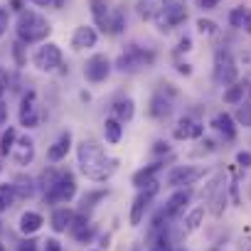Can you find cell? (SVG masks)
I'll list each match as a JSON object with an SVG mask.
<instances>
[{"label": "cell", "mask_w": 251, "mask_h": 251, "mask_svg": "<svg viewBox=\"0 0 251 251\" xmlns=\"http://www.w3.org/2000/svg\"><path fill=\"white\" fill-rule=\"evenodd\" d=\"M76 160H79L81 173L94 182H106L118 168V163L108 158L106 151L96 141H81L76 146Z\"/></svg>", "instance_id": "6da1fadb"}, {"label": "cell", "mask_w": 251, "mask_h": 251, "mask_svg": "<svg viewBox=\"0 0 251 251\" xmlns=\"http://www.w3.org/2000/svg\"><path fill=\"white\" fill-rule=\"evenodd\" d=\"M18 37H20V42H27V45H32V42H42L47 35H50V23H47V18H42L40 13H35V10H23L20 13V18H18Z\"/></svg>", "instance_id": "7a4b0ae2"}, {"label": "cell", "mask_w": 251, "mask_h": 251, "mask_svg": "<svg viewBox=\"0 0 251 251\" xmlns=\"http://www.w3.org/2000/svg\"><path fill=\"white\" fill-rule=\"evenodd\" d=\"M153 64H155V52L146 50V47H138V45H131L126 52H121L118 59H116V69L126 72V74L143 72V69H148Z\"/></svg>", "instance_id": "3957f363"}, {"label": "cell", "mask_w": 251, "mask_h": 251, "mask_svg": "<svg viewBox=\"0 0 251 251\" xmlns=\"http://www.w3.org/2000/svg\"><path fill=\"white\" fill-rule=\"evenodd\" d=\"M74 195H76V180H74V175L69 170H59L54 185L45 192V197L50 202H72Z\"/></svg>", "instance_id": "277c9868"}, {"label": "cell", "mask_w": 251, "mask_h": 251, "mask_svg": "<svg viewBox=\"0 0 251 251\" xmlns=\"http://www.w3.org/2000/svg\"><path fill=\"white\" fill-rule=\"evenodd\" d=\"M239 76V69H236V62L234 57L226 52V50H217L214 52V79L224 86L234 84Z\"/></svg>", "instance_id": "5b68a950"}, {"label": "cell", "mask_w": 251, "mask_h": 251, "mask_svg": "<svg viewBox=\"0 0 251 251\" xmlns=\"http://www.w3.org/2000/svg\"><path fill=\"white\" fill-rule=\"evenodd\" d=\"M32 62H35V67H37L40 72H57V69L62 67V50H59V45H54V42L42 45V47L35 52Z\"/></svg>", "instance_id": "8992f818"}, {"label": "cell", "mask_w": 251, "mask_h": 251, "mask_svg": "<svg viewBox=\"0 0 251 251\" xmlns=\"http://www.w3.org/2000/svg\"><path fill=\"white\" fill-rule=\"evenodd\" d=\"M200 177H204V168H200V165H177L168 173V185L182 190V187L195 185Z\"/></svg>", "instance_id": "52a82bcc"}, {"label": "cell", "mask_w": 251, "mask_h": 251, "mask_svg": "<svg viewBox=\"0 0 251 251\" xmlns=\"http://www.w3.org/2000/svg\"><path fill=\"white\" fill-rule=\"evenodd\" d=\"M158 180L155 182H151V185H146L138 195H136V200H133V204H131V217H128V222H131V226H138L143 219H146V209H148V204H151V200L155 197V192H158Z\"/></svg>", "instance_id": "ba28073f"}, {"label": "cell", "mask_w": 251, "mask_h": 251, "mask_svg": "<svg viewBox=\"0 0 251 251\" xmlns=\"http://www.w3.org/2000/svg\"><path fill=\"white\" fill-rule=\"evenodd\" d=\"M111 74V62L106 54H94L91 59H86L84 64V76L91 81V84H99V81H106Z\"/></svg>", "instance_id": "9c48e42d"}, {"label": "cell", "mask_w": 251, "mask_h": 251, "mask_svg": "<svg viewBox=\"0 0 251 251\" xmlns=\"http://www.w3.org/2000/svg\"><path fill=\"white\" fill-rule=\"evenodd\" d=\"M160 13L170 23V27H175L187 20V0H163Z\"/></svg>", "instance_id": "30bf717a"}, {"label": "cell", "mask_w": 251, "mask_h": 251, "mask_svg": "<svg viewBox=\"0 0 251 251\" xmlns=\"http://www.w3.org/2000/svg\"><path fill=\"white\" fill-rule=\"evenodd\" d=\"M20 123L25 126V128H35V126L40 123V106H37V94L35 91H27V96L23 99Z\"/></svg>", "instance_id": "8fae6325"}, {"label": "cell", "mask_w": 251, "mask_h": 251, "mask_svg": "<svg viewBox=\"0 0 251 251\" xmlns=\"http://www.w3.org/2000/svg\"><path fill=\"white\" fill-rule=\"evenodd\" d=\"M204 133V126L195 118H180L175 131H173V138L175 141H197L200 136Z\"/></svg>", "instance_id": "7c38bea8"}, {"label": "cell", "mask_w": 251, "mask_h": 251, "mask_svg": "<svg viewBox=\"0 0 251 251\" xmlns=\"http://www.w3.org/2000/svg\"><path fill=\"white\" fill-rule=\"evenodd\" d=\"M89 8H91V18H94L96 27L108 32V23H111V15H113L111 0H89Z\"/></svg>", "instance_id": "4fadbf2b"}, {"label": "cell", "mask_w": 251, "mask_h": 251, "mask_svg": "<svg viewBox=\"0 0 251 251\" xmlns=\"http://www.w3.org/2000/svg\"><path fill=\"white\" fill-rule=\"evenodd\" d=\"M96 42H99V35L89 25H79L72 35V47L74 50H91V47H96Z\"/></svg>", "instance_id": "5bb4252c"}, {"label": "cell", "mask_w": 251, "mask_h": 251, "mask_svg": "<svg viewBox=\"0 0 251 251\" xmlns=\"http://www.w3.org/2000/svg\"><path fill=\"white\" fill-rule=\"evenodd\" d=\"M236 121H234V116H229V113H217L214 118H212V128L219 133V136H224V141H234L236 138V126H234Z\"/></svg>", "instance_id": "9a60e30c"}, {"label": "cell", "mask_w": 251, "mask_h": 251, "mask_svg": "<svg viewBox=\"0 0 251 251\" xmlns=\"http://www.w3.org/2000/svg\"><path fill=\"white\" fill-rule=\"evenodd\" d=\"M13 158H15V163L18 165H30L32 163V158H35V143H32V138H20V141H15V148H13V153H10Z\"/></svg>", "instance_id": "2e32d148"}, {"label": "cell", "mask_w": 251, "mask_h": 251, "mask_svg": "<svg viewBox=\"0 0 251 251\" xmlns=\"http://www.w3.org/2000/svg\"><path fill=\"white\" fill-rule=\"evenodd\" d=\"M187 202H190V190H177V192L168 200V204H165V209H163L165 219H173V217L182 214L185 207H187Z\"/></svg>", "instance_id": "e0dca14e"}, {"label": "cell", "mask_w": 251, "mask_h": 251, "mask_svg": "<svg viewBox=\"0 0 251 251\" xmlns=\"http://www.w3.org/2000/svg\"><path fill=\"white\" fill-rule=\"evenodd\" d=\"M69 148H72V133L67 131V133H62L52 146H50V151H47V158L52 160V163H59V160H64L67 158V153H69Z\"/></svg>", "instance_id": "ac0fdd59"}, {"label": "cell", "mask_w": 251, "mask_h": 251, "mask_svg": "<svg viewBox=\"0 0 251 251\" xmlns=\"http://www.w3.org/2000/svg\"><path fill=\"white\" fill-rule=\"evenodd\" d=\"M111 111H113V118H116V121L128 123V121L136 116V103H133V99H118V101L111 106Z\"/></svg>", "instance_id": "d6986e66"}, {"label": "cell", "mask_w": 251, "mask_h": 251, "mask_svg": "<svg viewBox=\"0 0 251 251\" xmlns=\"http://www.w3.org/2000/svg\"><path fill=\"white\" fill-rule=\"evenodd\" d=\"M69 231H72V236L76 239V241H81V244H86L89 241V236H91V224H89V217L81 212V214H76L74 217V222H72V226H69Z\"/></svg>", "instance_id": "ffe728a7"}, {"label": "cell", "mask_w": 251, "mask_h": 251, "mask_svg": "<svg viewBox=\"0 0 251 251\" xmlns=\"http://www.w3.org/2000/svg\"><path fill=\"white\" fill-rule=\"evenodd\" d=\"M74 217H76V214H74L72 209H67V207H62V209H54V212H52V229H54L57 234L67 231V229L72 226Z\"/></svg>", "instance_id": "44dd1931"}, {"label": "cell", "mask_w": 251, "mask_h": 251, "mask_svg": "<svg viewBox=\"0 0 251 251\" xmlns=\"http://www.w3.org/2000/svg\"><path fill=\"white\" fill-rule=\"evenodd\" d=\"M42 224H45V219H42V214H37V212H25V214L20 217V231L27 234V236L37 234V231L42 229Z\"/></svg>", "instance_id": "7402d4cb"}, {"label": "cell", "mask_w": 251, "mask_h": 251, "mask_svg": "<svg viewBox=\"0 0 251 251\" xmlns=\"http://www.w3.org/2000/svg\"><path fill=\"white\" fill-rule=\"evenodd\" d=\"M160 168H163V163H153V165H148V168H143V170H138V173L133 175V185L143 190L146 185H151V182H155V175L160 173Z\"/></svg>", "instance_id": "603a6c76"}, {"label": "cell", "mask_w": 251, "mask_h": 251, "mask_svg": "<svg viewBox=\"0 0 251 251\" xmlns=\"http://www.w3.org/2000/svg\"><path fill=\"white\" fill-rule=\"evenodd\" d=\"M151 116L153 118H165V116H170V111H173V103H170V99H165L163 94H155L153 96V101H151Z\"/></svg>", "instance_id": "cb8c5ba5"}, {"label": "cell", "mask_w": 251, "mask_h": 251, "mask_svg": "<svg viewBox=\"0 0 251 251\" xmlns=\"http://www.w3.org/2000/svg\"><path fill=\"white\" fill-rule=\"evenodd\" d=\"M244 94H246V84L244 81H234V84H229V89L224 91V103H229V106H239L241 101H244Z\"/></svg>", "instance_id": "d4e9b609"}, {"label": "cell", "mask_w": 251, "mask_h": 251, "mask_svg": "<svg viewBox=\"0 0 251 251\" xmlns=\"http://www.w3.org/2000/svg\"><path fill=\"white\" fill-rule=\"evenodd\" d=\"M103 136H106V141H108L111 146H116V143L121 141V136H123V126H121V121H116V118H106V121H103Z\"/></svg>", "instance_id": "484cf974"}, {"label": "cell", "mask_w": 251, "mask_h": 251, "mask_svg": "<svg viewBox=\"0 0 251 251\" xmlns=\"http://www.w3.org/2000/svg\"><path fill=\"white\" fill-rule=\"evenodd\" d=\"M15 197H18V192H15V185H10V182L0 185V214H3V212H8V209L13 207Z\"/></svg>", "instance_id": "4316f807"}, {"label": "cell", "mask_w": 251, "mask_h": 251, "mask_svg": "<svg viewBox=\"0 0 251 251\" xmlns=\"http://www.w3.org/2000/svg\"><path fill=\"white\" fill-rule=\"evenodd\" d=\"M148 251H175V249H173V241H170V236H168L165 229L151 236V246H148Z\"/></svg>", "instance_id": "83f0119b"}, {"label": "cell", "mask_w": 251, "mask_h": 251, "mask_svg": "<svg viewBox=\"0 0 251 251\" xmlns=\"http://www.w3.org/2000/svg\"><path fill=\"white\" fill-rule=\"evenodd\" d=\"M202 219H204V207L192 209V212L187 214V219H185V231H187V234L197 231V229H200V224H202Z\"/></svg>", "instance_id": "f1b7e54d"}, {"label": "cell", "mask_w": 251, "mask_h": 251, "mask_svg": "<svg viewBox=\"0 0 251 251\" xmlns=\"http://www.w3.org/2000/svg\"><path fill=\"white\" fill-rule=\"evenodd\" d=\"M15 141H18V131H15V128H8L3 136H0V153L10 155L13 148H15Z\"/></svg>", "instance_id": "f546056e"}, {"label": "cell", "mask_w": 251, "mask_h": 251, "mask_svg": "<svg viewBox=\"0 0 251 251\" xmlns=\"http://www.w3.org/2000/svg\"><path fill=\"white\" fill-rule=\"evenodd\" d=\"M234 121L239 123V126H244V128H251V103H239V108H236V113H234Z\"/></svg>", "instance_id": "4dcf8cb0"}, {"label": "cell", "mask_w": 251, "mask_h": 251, "mask_svg": "<svg viewBox=\"0 0 251 251\" xmlns=\"http://www.w3.org/2000/svg\"><path fill=\"white\" fill-rule=\"evenodd\" d=\"M15 192H18L20 197H32V192H35L32 180H30V177H20V180H18V185H15Z\"/></svg>", "instance_id": "1f68e13d"}, {"label": "cell", "mask_w": 251, "mask_h": 251, "mask_svg": "<svg viewBox=\"0 0 251 251\" xmlns=\"http://www.w3.org/2000/svg\"><path fill=\"white\" fill-rule=\"evenodd\" d=\"M121 30H123V13H121V10H113L111 23H108V32H111V35H118Z\"/></svg>", "instance_id": "d6a6232c"}, {"label": "cell", "mask_w": 251, "mask_h": 251, "mask_svg": "<svg viewBox=\"0 0 251 251\" xmlns=\"http://www.w3.org/2000/svg\"><path fill=\"white\" fill-rule=\"evenodd\" d=\"M197 32L209 37V35L217 32V23H214V20H204V18H200V20H197Z\"/></svg>", "instance_id": "836d02e7"}, {"label": "cell", "mask_w": 251, "mask_h": 251, "mask_svg": "<svg viewBox=\"0 0 251 251\" xmlns=\"http://www.w3.org/2000/svg\"><path fill=\"white\" fill-rule=\"evenodd\" d=\"M103 197H106L103 190H101V192H91V195H86V197H84V209H91L94 202H99V200H103Z\"/></svg>", "instance_id": "e575fe53"}, {"label": "cell", "mask_w": 251, "mask_h": 251, "mask_svg": "<svg viewBox=\"0 0 251 251\" xmlns=\"http://www.w3.org/2000/svg\"><path fill=\"white\" fill-rule=\"evenodd\" d=\"M8 25H10V13L8 8H0V35H5Z\"/></svg>", "instance_id": "d590c367"}, {"label": "cell", "mask_w": 251, "mask_h": 251, "mask_svg": "<svg viewBox=\"0 0 251 251\" xmlns=\"http://www.w3.org/2000/svg\"><path fill=\"white\" fill-rule=\"evenodd\" d=\"M138 8H141V10H138V13H141V15H143V18H151V20H153V15H155V13H158V10H153V5H151V3H141V5H138Z\"/></svg>", "instance_id": "8d00e7d4"}, {"label": "cell", "mask_w": 251, "mask_h": 251, "mask_svg": "<svg viewBox=\"0 0 251 251\" xmlns=\"http://www.w3.org/2000/svg\"><path fill=\"white\" fill-rule=\"evenodd\" d=\"M236 163H239V165H244V168H249V165H251V153H246V151L236 153Z\"/></svg>", "instance_id": "74e56055"}, {"label": "cell", "mask_w": 251, "mask_h": 251, "mask_svg": "<svg viewBox=\"0 0 251 251\" xmlns=\"http://www.w3.org/2000/svg\"><path fill=\"white\" fill-rule=\"evenodd\" d=\"M241 30H246V32L251 35V10H249V8L244 10V20H241Z\"/></svg>", "instance_id": "f35d334b"}, {"label": "cell", "mask_w": 251, "mask_h": 251, "mask_svg": "<svg viewBox=\"0 0 251 251\" xmlns=\"http://www.w3.org/2000/svg\"><path fill=\"white\" fill-rule=\"evenodd\" d=\"M45 251H62V244L57 239H47L45 241Z\"/></svg>", "instance_id": "ab89813d"}, {"label": "cell", "mask_w": 251, "mask_h": 251, "mask_svg": "<svg viewBox=\"0 0 251 251\" xmlns=\"http://www.w3.org/2000/svg\"><path fill=\"white\" fill-rule=\"evenodd\" d=\"M222 3V0H200V8H204V10H212V8H217Z\"/></svg>", "instance_id": "60d3db41"}, {"label": "cell", "mask_w": 251, "mask_h": 251, "mask_svg": "<svg viewBox=\"0 0 251 251\" xmlns=\"http://www.w3.org/2000/svg\"><path fill=\"white\" fill-rule=\"evenodd\" d=\"M8 121V106H5V101L0 99V126H3Z\"/></svg>", "instance_id": "b9f144b4"}, {"label": "cell", "mask_w": 251, "mask_h": 251, "mask_svg": "<svg viewBox=\"0 0 251 251\" xmlns=\"http://www.w3.org/2000/svg\"><path fill=\"white\" fill-rule=\"evenodd\" d=\"M18 251H37V241H25V244H20V249Z\"/></svg>", "instance_id": "7bdbcfd3"}, {"label": "cell", "mask_w": 251, "mask_h": 251, "mask_svg": "<svg viewBox=\"0 0 251 251\" xmlns=\"http://www.w3.org/2000/svg\"><path fill=\"white\" fill-rule=\"evenodd\" d=\"M190 45H192V42H190V40L185 37V40H180V47H177V50H180V52H187V50H192Z\"/></svg>", "instance_id": "ee69618b"}, {"label": "cell", "mask_w": 251, "mask_h": 251, "mask_svg": "<svg viewBox=\"0 0 251 251\" xmlns=\"http://www.w3.org/2000/svg\"><path fill=\"white\" fill-rule=\"evenodd\" d=\"M155 153H168V143L158 141V143H155Z\"/></svg>", "instance_id": "f6af8a7d"}, {"label": "cell", "mask_w": 251, "mask_h": 251, "mask_svg": "<svg viewBox=\"0 0 251 251\" xmlns=\"http://www.w3.org/2000/svg\"><path fill=\"white\" fill-rule=\"evenodd\" d=\"M177 72H180V74H185V76H187V74H192L190 64H180V67H177Z\"/></svg>", "instance_id": "bcb514c9"}, {"label": "cell", "mask_w": 251, "mask_h": 251, "mask_svg": "<svg viewBox=\"0 0 251 251\" xmlns=\"http://www.w3.org/2000/svg\"><path fill=\"white\" fill-rule=\"evenodd\" d=\"M32 3H35V5H52L54 0H32Z\"/></svg>", "instance_id": "7dc6e473"}, {"label": "cell", "mask_w": 251, "mask_h": 251, "mask_svg": "<svg viewBox=\"0 0 251 251\" xmlns=\"http://www.w3.org/2000/svg\"><path fill=\"white\" fill-rule=\"evenodd\" d=\"M249 96H251V89H249Z\"/></svg>", "instance_id": "c3c4849f"}, {"label": "cell", "mask_w": 251, "mask_h": 251, "mask_svg": "<svg viewBox=\"0 0 251 251\" xmlns=\"http://www.w3.org/2000/svg\"><path fill=\"white\" fill-rule=\"evenodd\" d=\"M0 251H3V246H0Z\"/></svg>", "instance_id": "681fc988"}]
</instances>
